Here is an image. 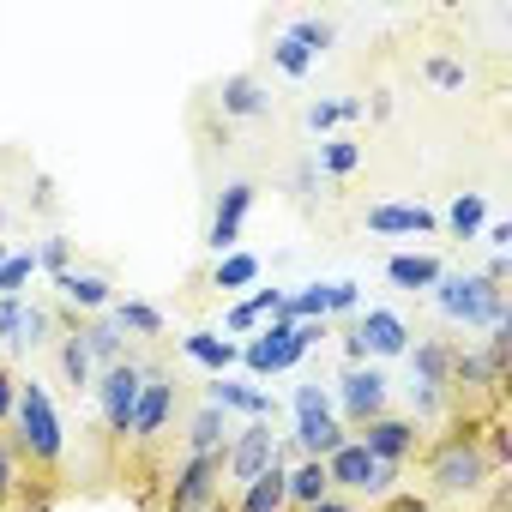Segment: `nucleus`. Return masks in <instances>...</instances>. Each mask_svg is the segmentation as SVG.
I'll return each mask as SVG.
<instances>
[{
  "mask_svg": "<svg viewBox=\"0 0 512 512\" xmlns=\"http://www.w3.org/2000/svg\"><path fill=\"white\" fill-rule=\"evenodd\" d=\"M434 308H440L446 320H458V326L500 332V326H506V284H494L488 272H440Z\"/></svg>",
  "mask_w": 512,
  "mask_h": 512,
  "instance_id": "obj_1",
  "label": "nucleus"
},
{
  "mask_svg": "<svg viewBox=\"0 0 512 512\" xmlns=\"http://www.w3.org/2000/svg\"><path fill=\"white\" fill-rule=\"evenodd\" d=\"M139 386H145V356H121V362H109V368H97V386H91V398H97V416H103V446L121 458V446H127V428H133V404H139Z\"/></svg>",
  "mask_w": 512,
  "mask_h": 512,
  "instance_id": "obj_2",
  "label": "nucleus"
},
{
  "mask_svg": "<svg viewBox=\"0 0 512 512\" xmlns=\"http://www.w3.org/2000/svg\"><path fill=\"white\" fill-rule=\"evenodd\" d=\"M410 356V416L428 428L434 416H446V398H452V362H458V344L452 338H422Z\"/></svg>",
  "mask_w": 512,
  "mask_h": 512,
  "instance_id": "obj_3",
  "label": "nucleus"
},
{
  "mask_svg": "<svg viewBox=\"0 0 512 512\" xmlns=\"http://www.w3.org/2000/svg\"><path fill=\"white\" fill-rule=\"evenodd\" d=\"M223 500V452L205 458H181L163 476V500H151L145 512H211Z\"/></svg>",
  "mask_w": 512,
  "mask_h": 512,
  "instance_id": "obj_4",
  "label": "nucleus"
},
{
  "mask_svg": "<svg viewBox=\"0 0 512 512\" xmlns=\"http://www.w3.org/2000/svg\"><path fill=\"white\" fill-rule=\"evenodd\" d=\"M398 476H404V470L380 464L362 440H344V446L326 458V482H332V494H344V500H386Z\"/></svg>",
  "mask_w": 512,
  "mask_h": 512,
  "instance_id": "obj_5",
  "label": "nucleus"
},
{
  "mask_svg": "<svg viewBox=\"0 0 512 512\" xmlns=\"http://www.w3.org/2000/svg\"><path fill=\"white\" fill-rule=\"evenodd\" d=\"M278 458H284V434H278L272 422H247V428H235L229 446H223V500L241 494L253 476L272 470Z\"/></svg>",
  "mask_w": 512,
  "mask_h": 512,
  "instance_id": "obj_6",
  "label": "nucleus"
},
{
  "mask_svg": "<svg viewBox=\"0 0 512 512\" xmlns=\"http://www.w3.org/2000/svg\"><path fill=\"white\" fill-rule=\"evenodd\" d=\"M392 410V380L374 368V362H350L344 374H338V422L356 434L362 422H374V416H386Z\"/></svg>",
  "mask_w": 512,
  "mask_h": 512,
  "instance_id": "obj_7",
  "label": "nucleus"
},
{
  "mask_svg": "<svg viewBox=\"0 0 512 512\" xmlns=\"http://www.w3.org/2000/svg\"><path fill=\"white\" fill-rule=\"evenodd\" d=\"M344 440H350V428L338 422L332 398L320 386H296V446H302V458H332Z\"/></svg>",
  "mask_w": 512,
  "mask_h": 512,
  "instance_id": "obj_8",
  "label": "nucleus"
},
{
  "mask_svg": "<svg viewBox=\"0 0 512 512\" xmlns=\"http://www.w3.org/2000/svg\"><path fill=\"white\" fill-rule=\"evenodd\" d=\"M350 440H362L380 464H392V470H404V464H416V452L428 446V428L416 422V416H398V410H386V416H374V422H362Z\"/></svg>",
  "mask_w": 512,
  "mask_h": 512,
  "instance_id": "obj_9",
  "label": "nucleus"
},
{
  "mask_svg": "<svg viewBox=\"0 0 512 512\" xmlns=\"http://www.w3.org/2000/svg\"><path fill=\"white\" fill-rule=\"evenodd\" d=\"M55 302H61L67 320H97V314H109L121 296H115V278H109L103 266H67V272L55 278Z\"/></svg>",
  "mask_w": 512,
  "mask_h": 512,
  "instance_id": "obj_10",
  "label": "nucleus"
},
{
  "mask_svg": "<svg viewBox=\"0 0 512 512\" xmlns=\"http://www.w3.org/2000/svg\"><path fill=\"white\" fill-rule=\"evenodd\" d=\"M410 338H416V332H410L392 308H368V314L356 320V332L344 338V350H350V362H368V356H404Z\"/></svg>",
  "mask_w": 512,
  "mask_h": 512,
  "instance_id": "obj_11",
  "label": "nucleus"
},
{
  "mask_svg": "<svg viewBox=\"0 0 512 512\" xmlns=\"http://www.w3.org/2000/svg\"><path fill=\"white\" fill-rule=\"evenodd\" d=\"M211 109L223 121H260V115L278 109V97H272V85L260 73H229L223 85H211Z\"/></svg>",
  "mask_w": 512,
  "mask_h": 512,
  "instance_id": "obj_12",
  "label": "nucleus"
},
{
  "mask_svg": "<svg viewBox=\"0 0 512 512\" xmlns=\"http://www.w3.org/2000/svg\"><path fill=\"white\" fill-rule=\"evenodd\" d=\"M253 193H260L253 181H229V187L217 193V205H211V229H205V247L217 253V260H223V253H235V241H241V217L253 211Z\"/></svg>",
  "mask_w": 512,
  "mask_h": 512,
  "instance_id": "obj_13",
  "label": "nucleus"
},
{
  "mask_svg": "<svg viewBox=\"0 0 512 512\" xmlns=\"http://www.w3.org/2000/svg\"><path fill=\"white\" fill-rule=\"evenodd\" d=\"M55 368H61V380H67L73 398H85L97 386V362H91V350L79 338V320H67V314H61V332H55Z\"/></svg>",
  "mask_w": 512,
  "mask_h": 512,
  "instance_id": "obj_14",
  "label": "nucleus"
},
{
  "mask_svg": "<svg viewBox=\"0 0 512 512\" xmlns=\"http://www.w3.org/2000/svg\"><path fill=\"white\" fill-rule=\"evenodd\" d=\"M362 223H368L374 235H434V229H440V211H428L422 199H416V205L386 199V205H368Z\"/></svg>",
  "mask_w": 512,
  "mask_h": 512,
  "instance_id": "obj_15",
  "label": "nucleus"
},
{
  "mask_svg": "<svg viewBox=\"0 0 512 512\" xmlns=\"http://www.w3.org/2000/svg\"><path fill=\"white\" fill-rule=\"evenodd\" d=\"M229 416L217 410V404H199L193 416H187V434H181V458H205V452H223L229 446Z\"/></svg>",
  "mask_w": 512,
  "mask_h": 512,
  "instance_id": "obj_16",
  "label": "nucleus"
},
{
  "mask_svg": "<svg viewBox=\"0 0 512 512\" xmlns=\"http://www.w3.org/2000/svg\"><path fill=\"white\" fill-rule=\"evenodd\" d=\"M440 272H446L440 253H392V260H386V284L392 290H434Z\"/></svg>",
  "mask_w": 512,
  "mask_h": 512,
  "instance_id": "obj_17",
  "label": "nucleus"
},
{
  "mask_svg": "<svg viewBox=\"0 0 512 512\" xmlns=\"http://www.w3.org/2000/svg\"><path fill=\"white\" fill-rule=\"evenodd\" d=\"M55 332H61V314H55L49 302H25L7 350H19V356H25V350H49V344H55Z\"/></svg>",
  "mask_w": 512,
  "mask_h": 512,
  "instance_id": "obj_18",
  "label": "nucleus"
},
{
  "mask_svg": "<svg viewBox=\"0 0 512 512\" xmlns=\"http://www.w3.org/2000/svg\"><path fill=\"white\" fill-rule=\"evenodd\" d=\"M326 494H332L326 458H296V464L284 470V500H290V512H302V506H314V500H326Z\"/></svg>",
  "mask_w": 512,
  "mask_h": 512,
  "instance_id": "obj_19",
  "label": "nucleus"
},
{
  "mask_svg": "<svg viewBox=\"0 0 512 512\" xmlns=\"http://www.w3.org/2000/svg\"><path fill=\"white\" fill-rule=\"evenodd\" d=\"M205 404H217L223 416H229V410H241V416H253V422H272V416H278L266 392H253V386H235V380H223V374L205 386Z\"/></svg>",
  "mask_w": 512,
  "mask_h": 512,
  "instance_id": "obj_20",
  "label": "nucleus"
},
{
  "mask_svg": "<svg viewBox=\"0 0 512 512\" xmlns=\"http://www.w3.org/2000/svg\"><path fill=\"white\" fill-rule=\"evenodd\" d=\"M109 320H115V326H121L127 338H139V344H163V332H169L163 308H151V302H139V296L115 302V308H109Z\"/></svg>",
  "mask_w": 512,
  "mask_h": 512,
  "instance_id": "obj_21",
  "label": "nucleus"
},
{
  "mask_svg": "<svg viewBox=\"0 0 512 512\" xmlns=\"http://www.w3.org/2000/svg\"><path fill=\"white\" fill-rule=\"evenodd\" d=\"M79 338H85V350H91V362H97V368H109V362H121V356H127V332H121L109 314L79 320Z\"/></svg>",
  "mask_w": 512,
  "mask_h": 512,
  "instance_id": "obj_22",
  "label": "nucleus"
},
{
  "mask_svg": "<svg viewBox=\"0 0 512 512\" xmlns=\"http://www.w3.org/2000/svg\"><path fill=\"white\" fill-rule=\"evenodd\" d=\"M440 223H446V235H452V241H470V235L488 223V199H482V193H452V205H446V217H440Z\"/></svg>",
  "mask_w": 512,
  "mask_h": 512,
  "instance_id": "obj_23",
  "label": "nucleus"
},
{
  "mask_svg": "<svg viewBox=\"0 0 512 512\" xmlns=\"http://www.w3.org/2000/svg\"><path fill=\"white\" fill-rule=\"evenodd\" d=\"M253 278H260V260H253V253H223V260L211 266V290H223V296L247 290Z\"/></svg>",
  "mask_w": 512,
  "mask_h": 512,
  "instance_id": "obj_24",
  "label": "nucleus"
},
{
  "mask_svg": "<svg viewBox=\"0 0 512 512\" xmlns=\"http://www.w3.org/2000/svg\"><path fill=\"white\" fill-rule=\"evenodd\" d=\"M181 350H187L193 362H205L211 374H223V368L241 356V344H229V338H217V332H193V338H181Z\"/></svg>",
  "mask_w": 512,
  "mask_h": 512,
  "instance_id": "obj_25",
  "label": "nucleus"
},
{
  "mask_svg": "<svg viewBox=\"0 0 512 512\" xmlns=\"http://www.w3.org/2000/svg\"><path fill=\"white\" fill-rule=\"evenodd\" d=\"M284 37H290V43H302V49L320 61V49H332V37H338V31H332V19H320V13H296V19L284 25Z\"/></svg>",
  "mask_w": 512,
  "mask_h": 512,
  "instance_id": "obj_26",
  "label": "nucleus"
},
{
  "mask_svg": "<svg viewBox=\"0 0 512 512\" xmlns=\"http://www.w3.org/2000/svg\"><path fill=\"white\" fill-rule=\"evenodd\" d=\"M320 169H326V175H338V181H344V175H356V169H362V139H350V133L326 139V145H320Z\"/></svg>",
  "mask_w": 512,
  "mask_h": 512,
  "instance_id": "obj_27",
  "label": "nucleus"
},
{
  "mask_svg": "<svg viewBox=\"0 0 512 512\" xmlns=\"http://www.w3.org/2000/svg\"><path fill=\"white\" fill-rule=\"evenodd\" d=\"M19 488H25V470L13 458V440L0 434V512H19Z\"/></svg>",
  "mask_w": 512,
  "mask_h": 512,
  "instance_id": "obj_28",
  "label": "nucleus"
},
{
  "mask_svg": "<svg viewBox=\"0 0 512 512\" xmlns=\"http://www.w3.org/2000/svg\"><path fill=\"white\" fill-rule=\"evenodd\" d=\"M37 278V247H13V260L0 266V296H19Z\"/></svg>",
  "mask_w": 512,
  "mask_h": 512,
  "instance_id": "obj_29",
  "label": "nucleus"
},
{
  "mask_svg": "<svg viewBox=\"0 0 512 512\" xmlns=\"http://www.w3.org/2000/svg\"><path fill=\"white\" fill-rule=\"evenodd\" d=\"M272 67H278L284 79H308V73H314V55H308L302 43H290V37H278V43H272Z\"/></svg>",
  "mask_w": 512,
  "mask_h": 512,
  "instance_id": "obj_30",
  "label": "nucleus"
},
{
  "mask_svg": "<svg viewBox=\"0 0 512 512\" xmlns=\"http://www.w3.org/2000/svg\"><path fill=\"white\" fill-rule=\"evenodd\" d=\"M67 266H73V241H67V235H43V241H37V272L61 278Z\"/></svg>",
  "mask_w": 512,
  "mask_h": 512,
  "instance_id": "obj_31",
  "label": "nucleus"
},
{
  "mask_svg": "<svg viewBox=\"0 0 512 512\" xmlns=\"http://www.w3.org/2000/svg\"><path fill=\"white\" fill-rule=\"evenodd\" d=\"M19 368L7 362V356H0V434H7V422H13V404H19Z\"/></svg>",
  "mask_w": 512,
  "mask_h": 512,
  "instance_id": "obj_32",
  "label": "nucleus"
},
{
  "mask_svg": "<svg viewBox=\"0 0 512 512\" xmlns=\"http://www.w3.org/2000/svg\"><path fill=\"white\" fill-rule=\"evenodd\" d=\"M428 85H440V91H464V67L446 61V55H434V61H428Z\"/></svg>",
  "mask_w": 512,
  "mask_h": 512,
  "instance_id": "obj_33",
  "label": "nucleus"
},
{
  "mask_svg": "<svg viewBox=\"0 0 512 512\" xmlns=\"http://www.w3.org/2000/svg\"><path fill=\"white\" fill-rule=\"evenodd\" d=\"M380 512H434V500L416 494V488H392V494L380 500Z\"/></svg>",
  "mask_w": 512,
  "mask_h": 512,
  "instance_id": "obj_34",
  "label": "nucleus"
},
{
  "mask_svg": "<svg viewBox=\"0 0 512 512\" xmlns=\"http://www.w3.org/2000/svg\"><path fill=\"white\" fill-rule=\"evenodd\" d=\"M19 296H0V344H13V326H19Z\"/></svg>",
  "mask_w": 512,
  "mask_h": 512,
  "instance_id": "obj_35",
  "label": "nucleus"
},
{
  "mask_svg": "<svg viewBox=\"0 0 512 512\" xmlns=\"http://www.w3.org/2000/svg\"><path fill=\"white\" fill-rule=\"evenodd\" d=\"M253 326H260V320L247 314V302H235V308L223 314V332H253Z\"/></svg>",
  "mask_w": 512,
  "mask_h": 512,
  "instance_id": "obj_36",
  "label": "nucleus"
},
{
  "mask_svg": "<svg viewBox=\"0 0 512 512\" xmlns=\"http://www.w3.org/2000/svg\"><path fill=\"white\" fill-rule=\"evenodd\" d=\"M302 512H362V500H344V494H326V500H314V506H302Z\"/></svg>",
  "mask_w": 512,
  "mask_h": 512,
  "instance_id": "obj_37",
  "label": "nucleus"
},
{
  "mask_svg": "<svg viewBox=\"0 0 512 512\" xmlns=\"http://www.w3.org/2000/svg\"><path fill=\"white\" fill-rule=\"evenodd\" d=\"M356 308V284H332V314H350Z\"/></svg>",
  "mask_w": 512,
  "mask_h": 512,
  "instance_id": "obj_38",
  "label": "nucleus"
},
{
  "mask_svg": "<svg viewBox=\"0 0 512 512\" xmlns=\"http://www.w3.org/2000/svg\"><path fill=\"white\" fill-rule=\"evenodd\" d=\"M488 247L506 253V247H512V229H506V223H488Z\"/></svg>",
  "mask_w": 512,
  "mask_h": 512,
  "instance_id": "obj_39",
  "label": "nucleus"
},
{
  "mask_svg": "<svg viewBox=\"0 0 512 512\" xmlns=\"http://www.w3.org/2000/svg\"><path fill=\"white\" fill-rule=\"evenodd\" d=\"M13 260V241H0V266H7Z\"/></svg>",
  "mask_w": 512,
  "mask_h": 512,
  "instance_id": "obj_40",
  "label": "nucleus"
}]
</instances>
